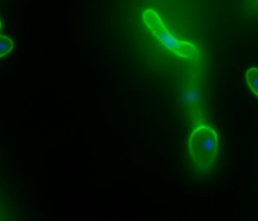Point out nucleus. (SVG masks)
I'll return each instance as SVG.
<instances>
[{"label": "nucleus", "instance_id": "1", "mask_svg": "<svg viewBox=\"0 0 258 221\" xmlns=\"http://www.w3.org/2000/svg\"><path fill=\"white\" fill-rule=\"evenodd\" d=\"M219 146L216 131L209 126L197 127L188 139V150L200 170H208L214 163Z\"/></svg>", "mask_w": 258, "mask_h": 221}, {"label": "nucleus", "instance_id": "2", "mask_svg": "<svg viewBox=\"0 0 258 221\" xmlns=\"http://www.w3.org/2000/svg\"><path fill=\"white\" fill-rule=\"evenodd\" d=\"M143 20L149 30L157 37V39L174 54L197 60L199 58V49L190 42L177 40L165 27L160 16L152 9H147L143 13Z\"/></svg>", "mask_w": 258, "mask_h": 221}, {"label": "nucleus", "instance_id": "3", "mask_svg": "<svg viewBox=\"0 0 258 221\" xmlns=\"http://www.w3.org/2000/svg\"><path fill=\"white\" fill-rule=\"evenodd\" d=\"M246 81L251 90L258 96V68L251 67L246 72Z\"/></svg>", "mask_w": 258, "mask_h": 221}, {"label": "nucleus", "instance_id": "4", "mask_svg": "<svg viewBox=\"0 0 258 221\" xmlns=\"http://www.w3.org/2000/svg\"><path fill=\"white\" fill-rule=\"evenodd\" d=\"M13 48V42L5 35L0 36V57H4Z\"/></svg>", "mask_w": 258, "mask_h": 221}]
</instances>
